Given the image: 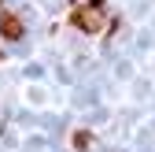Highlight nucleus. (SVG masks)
Returning a JSON list of instances; mask_svg holds the SVG:
<instances>
[{
	"mask_svg": "<svg viewBox=\"0 0 155 152\" xmlns=\"http://www.w3.org/2000/svg\"><path fill=\"white\" fill-rule=\"evenodd\" d=\"M107 22V11L100 0H74V8H70V26L74 30H81V33H100Z\"/></svg>",
	"mask_w": 155,
	"mask_h": 152,
	"instance_id": "nucleus-1",
	"label": "nucleus"
},
{
	"mask_svg": "<svg viewBox=\"0 0 155 152\" xmlns=\"http://www.w3.org/2000/svg\"><path fill=\"white\" fill-rule=\"evenodd\" d=\"M0 33L8 37V41H18V37H22L26 30H22V19L18 15H11V11H4L0 8Z\"/></svg>",
	"mask_w": 155,
	"mask_h": 152,
	"instance_id": "nucleus-2",
	"label": "nucleus"
},
{
	"mask_svg": "<svg viewBox=\"0 0 155 152\" xmlns=\"http://www.w3.org/2000/svg\"><path fill=\"white\" fill-rule=\"evenodd\" d=\"M89 145H92V134L78 130V134H74V148H89Z\"/></svg>",
	"mask_w": 155,
	"mask_h": 152,
	"instance_id": "nucleus-3",
	"label": "nucleus"
}]
</instances>
